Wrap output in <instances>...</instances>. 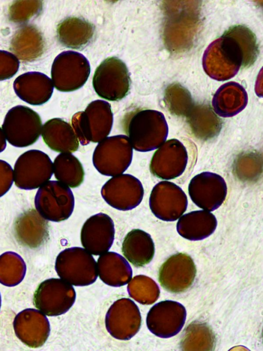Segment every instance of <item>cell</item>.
<instances>
[{"instance_id": "1", "label": "cell", "mask_w": 263, "mask_h": 351, "mask_svg": "<svg viewBox=\"0 0 263 351\" xmlns=\"http://www.w3.org/2000/svg\"><path fill=\"white\" fill-rule=\"evenodd\" d=\"M122 128L133 148L146 152L160 147L167 135L163 114L149 109H135L123 117Z\"/></svg>"}, {"instance_id": "2", "label": "cell", "mask_w": 263, "mask_h": 351, "mask_svg": "<svg viewBox=\"0 0 263 351\" xmlns=\"http://www.w3.org/2000/svg\"><path fill=\"white\" fill-rule=\"evenodd\" d=\"M210 45L223 62L235 73L241 66L252 65L258 51L255 36L242 25L231 27Z\"/></svg>"}, {"instance_id": "3", "label": "cell", "mask_w": 263, "mask_h": 351, "mask_svg": "<svg viewBox=\"0 0 263 351\" xmlns=\"http://www.w3.org/2000/svg\"><path fill=\"white\" fill-rule=\"evenodd\" d=\"M71 123L82 146L90 142L99 143L107 137L112 127L113 114L110 105L104 100H95L84 111L74 114Z\"/></svg>"}, {"instance_id": "4", "label": "cell", "mask_w": 263, "mask_h": 351, "mask_svg": "<svg viewBox=\"0 0 263 351\" xmlns=\"http://www.w3.org/2000/svg\"><path fill=\"white\" fill-rule=\"evenodd\" d=\"M55 269L62 279L75 286L93 284L98 275L94 258L80 247L67 248L61 252L55 260Z\"/></svg>"}, {"instance_id": "5", "label": "cell", "mask_w": 263, "mask_h": 351, "mask_svg": "<svg viewBox=\"0 0 263 351\" xmlns=\"http://www.w3.org/2000/svg\"><path fill=\"white\" fill-rule=\"evenodd\" d=\"M42 128L40 115L31 108L18 105L6 114L2 126L6 139L19 148L33 145L39 138Z\"/></svg>"}, {"instance_id": "6", "label": "cell", "mask_w": 263, "mask_h": 351, "mask_svg": "<svg viewBox=\"0 0 263 351\" xmlns=\"http://www.w3.org/2000/svg\"><path fill=\"white\" fill-rule=\"evenodd\" d=\"M133 148L125 135H117L100 142L92 155V163L101 174L114 177L122 174L130 166Z\"/></svg>"}, {"instance_id": "7", "label": "cell", "mask_w": 263, "mask_h": 351, "mask_svg": "<svg viewBox=\"0 0 263 351\" xmlns=\"http://www.w3.org/2000/svg\"><path fill=\"white\" fill-rule=\"evenodd\" d=\"M131 80L125 64L117 57L106 58L97 68L92 85L97 95L109 101H118L130 90Z\"/></svg>"}, {"instance_id": "8", "label": "cell", "mask_w": 263, "mask_h": 351, "mask_svg": "<svg viewBox=\"0 0 263 351\" xmlns=\"http://www.w3.org/2000/svg\"><path fill=\"white\" fill-rule=\"evenodd\" d=\"M34 204L45 219L61 222L67 219L74 207V198L70 188L58 181H48L36 192Z\"/></svg>"}, {"instance_id": "9", "label": "cell", "mask_w": 263, "mask_h": 351, "mask_svg": "<svg viewBox=\"0 0 263 351\" xmlns=\"http://www.w3.org/2000/svg\"><path fill=\"white\" fill-rule=\"evenodd\" d=\"M53 172V163L47 154L39 150H30L21 154L15 163L14 183L22 189H34L48 182Z\"/></svg>"}, {"instance_id": "10", "label": "cell", "mask_w": 263, "mask_h": 351, "mask_svg": "<svg viewBox=\"0 0 263 351\" xmlns=\"http://www.w3.org/2000/svg\"><path fill=\"white\" fill-rule=\"evenodd\" d=\"M76 293L73 287L65 280L52 278L42 282L33 295L34 306L48 316L66 313L73 305Z\"/></svg>"}, {"instance_id": "11", "label": "cell", "mask_w": 263, "mask_h": 351, "mask_svg": "<svg viewBox=\"0 0 263 351\" xmlns=\"http://www.w3.org/2000/svg\"><path fill=\"white\" fill-rule=\"evenodd\" d=\"M89 73V63L83 55L74 51H65L53 63L52 82L58 90L71 92L85 84Z\"/></svg>"}, {"instance_id": "12", "label": "cell", "mask_w": 263, "mask_h": 351, "mask_svg": "<svg viewBox=\"0 0 263 351\" xmlns=\"http://www.w3.org/2000/svg\"><path fill=\"white\" fill-rule=\"evenodd\" d=\"M101 194L110 206L120 210L136 207L142 201L144 190L141 182L129 174H121L108 180Z\"/></svg>"}, {"instance_id": "13", "label": "cell", "mask_w": 263, "mask_h": 351, "mask_svg": "<svg viewBox=\"0 0 263 351\" xmlns=\"http://www.w3.org/2000/svg\"><path fill=\"white\" fill-rule=\"evenodd\" d=\"M105 326L114 338L128 340L140 329L141 317L137 305L130 299L123 298L115 302L106 314Z\"/></svg>"}, {"instance_id": "14", "label": "cell", "mask_w": 263, "mask_h": 351, "mask_svg": "<svg viewBox=\"0 0 263 351\" xmlns=\"http://www.w3.org/2000/svg\"><path fill=\"white\" fill-rule=\"evenodd\" d=\"M186 310L180 303L164 301L153 306L147 313L146 325L157 337L169 338L178 334L183 327Z\"/></svg>"}, {"instance_id": "15", "label": "cell", "mask_w": 263, "mask_h": 351, "mask_svg": "<svg viewBox=\"0 0 263 351\" xmlns=\"http://www.w3.org/2000/svg\"><path fill=\"white\" fill-rule=\"evenodd\" d=\"M112 219L100 213L86 220L81 231V241L84 248L94 255H100L111 248L115 237Z\"/></svg>"}, {"instance_id": "16", "label": "cell", "mask_w": 263, "mask_h": 351, "mask_svg": "<svg viewBox=\"0 0 263 351\" xmlns=\"http://www.w3.org/2000/svg\"><path fill=\"white\" fill-rule=\"evenodd\" d=\"M13 327L17 338L31 348L42 346L50 333V324L47 317L40 310L26 309L14 318Z\"/></svg>"}, {"instance_id": "17", "label": "cell", "mask_w": 263, "mask_h": 351, "mask_svg": "<svg viewBox=\"0 0 263 351\" xmlns=\"http://www.w3.org/2000/svg\"><path fill=\"white\" fill-rule=\"evenodd\" d=\"M14 235L23 246L37 248L43 245L49 236V224L34 209L21 214L14 223Z\"/></svg>"}, {"instance_id": "18", "label": "cell", "mask_w": 263, "mask_h": 351, "mask_svg": "<svg viewBox=\"0 0 263 351\" xmlns=\"http://www.w3.org/2000/svg\"><path fill=\"white\" fill-rule=\"evenodd\" d=\"M180 254L176 262L175 255L171 256L161 267L158 280L168 291L179 293L185 291L193 284L196 273L195 266L189 257L186 262H180Z\"/></svg>"}, {"instance_id": "19", "label": "cell", "mask_w": 263, "mask_h": 351, "mask_svg": "<svg viewBox=\"0 0 263 351\" xmlns=\"http://www.w3.org/2000/svg\"><path fill=\"white\" fill-rule=\"evenodd\" d=\"M13 88L16 95L26 102L34 106L43 104L50 98L53 91L52 80L39 72H30L18 76Z\"/></svg>"}, {"instance_id": "20", "label": "cell", "mask_w": 263, "mask_h": 351, "mask_svg": "<svg viewBox=\"0 0 263 351\" xmlns=\"http://www.w3.org/2000/svg\"><path fill=\"white\" fill-rule=\"evenodd\" d=\"M42 137L51 150L61 153H72L79 147V142L69 123L62 118H54L43 126Z\"/></svg>"}, {"instance_id": "21", "label": "cell", "mask_w": 263, "mask_h": 351, "mask_svg": "<svg viewBox=\"0 0 263 351\" xmlns=\"http://www.w3.org/2000/svg\"><path fill=\"white\" fill-rule=\"evenodd\" d=\"M97 266L100 278L109 286L120 287L132 279L133 272L130 265L117 253L107 252L100 255Z\"/></svg>"}, {"instance_id": "22", "label": "cell", "mask_w": 263, "mask_h": 351, "mask_svg": "<svg viewBox=\"0 0 263 351\" xmlns=\"http://www.w3.org/2000/svg\"><path fill=\"white\" fill-rule=\"evenodd\" d=\"M122 252L133 265L143 267L152 260L155 245L149 234L140 229H133L124 238Z\"/></svg>"}, {"instance_id": "23", "label": "cell", "mask_w": 263, "mask_h": 351, "mask_svg": "<svg viewBox=\"0 0 263 351\" xmlns=\"http://www.w3.org/2000/svg\"><path fill=\"white\" fill-rule=\"evenodd\" d=\"M95 28L84 19L71 17L63 21L58 27V37L64 45L71 48H80L92 38Z\"/></svg>"}, {"instance_id": "24", "label": "cell", "mask_w": 263, "mask_h": 351, "mask_svg": "<svg viewBox=\"0 0 263 351\" xmlns=\"http://www.w3.org/2000/svg\"><path fill=\"white\" fill-rule=\"evenodd\" d=\"M53 171L56 179L69 187H77L84 181L83 167L79 159L70 153H61L55 158Z\"/></svg>"}, {"instance_id": "25", "label": "cell", "mask_w": 263, "mask_h": 351, "mask_svg": "<svg viewBox=\"0 0 263 351\" xmlns=\"http://www.w3.org/2000/svg\"><path fill=\"white\" fill-rule=\"evenodd\" d=\"M26 270L23 258L13 252L0 256V283L9 287L18 284L23 279Z\"/></svg>"}, {"instance_id": "26", "label": "cell", "mask_w": 263, "mask_h": 351, "mask_svg": "<svg viewBox=\"0 0 263 351\" xmlns=\"http://www.w3.org/2000/svg\"><path fill=\"white\" fill-rule=\"evenodd\" d=\"M127 290L132 298L142 304H151L159 295V289L155 282L142 275L136 276L132 279Z\"/></svg>"}, {"instance_id": "27", "label": "cell", "mask_w": 263, "mask_h": 351, "mask_svg": "<svg viewBox=\"0 0 263 351\" xmlns=\"http://www.w3.org/2000/svg\"><path fill=\"white\" fill-rule=\"evenodd\" d=\"M13 170L9 164L0 160V197L10 189L13 183Z\"/></svg>"}, {"instance_id": "28", "label": "cell", "mask_w": 263, "mask_h": 351, "mask_svg": "<svg viewBox=\"0 0 263 351\" xmlns=\"http://www.w3.org/2000/svg\"><path fill=\"white\" fill-rule=\"evenodd\" d=\"M7 145L6 138L2 128H0V153L3 152Z\"/></svg>"}, {"instance_id": "29", "label": "cell", "mask_w": 263, "mask_h": 351, "mask_svg": "<svg viewBox=\"0 0 263 351\" xmlns=\"http://www.w3.org/2000/svg\"><path fill=\"white\" fill-rule=\"evenodd\" d=\"M1 294H0V308H1Z\"/></svg>"}]
</instances>
